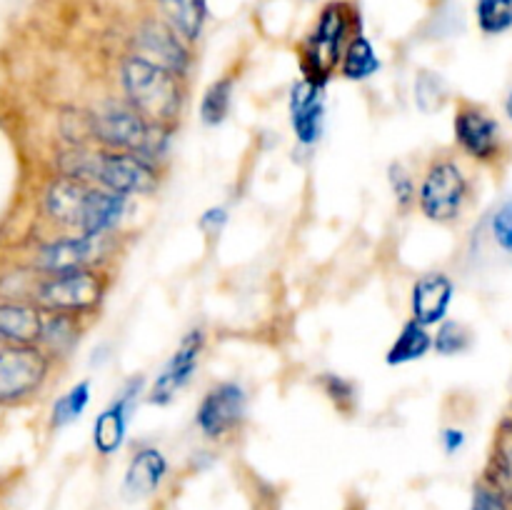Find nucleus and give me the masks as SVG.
Returning <instances> with one entry per match:
<instances>
[{"instance_id":"obj_1","label":"nucleus","mask_w":512,"mask_h":510,"mask_svg":"<svg viewBox=\"0 0 512 510\" xmlns=\"http://www.w3.org/2000/svg\"><path fill=\"white\" fill-rule=\"evenodd\" d=\"M125 103L133 105L148 123L175 130L185 108L183 75L140 53H130L120 65Z\"/></svg>"},{"instance_id":"obj_2","label":"nucleus","mask_w":512,"mask_h":510,"mask_svg":"<svg viewBox=\"0 0 512 510\" xmlns=\"http://www.w3.org/2000/svg\"><path fill=\"white\" fill-rule=\"evenodd\" d=\"M60 173L73 175V178H83L88 183L100 185V188L110 190L130 198V195H150L158 190L160 178V163L145 158V155L133 153V150H95V153H68L60 160Z\"/></svg>"},{"instance_id":"obj_3","label":"nucleus","mask_w":512,"mask_h":510,"mask_svg":"<svg viewBox=\"0 0 512 510\" xmlns=\"http://www.w3.org/2000/svg\"><path fill=\"white\" fill-rule=\"evenodd\" d=\"M355 13L348 3H328L318 15V23L300 43L298 63L303 78L328 85L340 70L348 43L353 40Z\"/></svg>"},{"instance_id":"obj_4","label":"nucleus","mask_w":512,"mask_h":510,"mask_svg":"<svg viewBox=\"0 0 512 510\" xmlns=\"http://www.w3.org/2000/svg\"><path fill=\"white\" fill-rule=\"evenodd\" d=\"M93 138L108 150H133L160 163L173 130L148 123L133 105L108 103L90 115Z\"/></svg>"},{"instance_id":"obj_5","label":"nucleus","mask_w":512,"mask_h":510,"mask_svg":"<svg viewBox=\"0 0 512 510\" xmlns=\"http://www.w3.org/2000/svg\"><path fill=\"white\" fill-rule=\"evenodd\" d=\"M108 290L110 275L103 268L88 265L68 273L38 275L30 300L45 313H70L85 318L100 308Z\"/></svg>"},{"instance_id":"obj_6","label":"nucleus","mask_w":512,"mask_h":510,"mask_svg":"<svg viewBox=\"0 0 512 510\" xmlns=\"http://www.w3.org/2000/svg\"><path fill=\"white\" fill-rule=\"evenodd\" d=\"M473 185L458 160L440 155L430 160L418 185V208L435 225H453L468 205Z\"/></svg>"},{"instance_id":"obj_7","label":"nucleus","mask_w":512,"mask_h":510,"mask_svg":"<svg viewBox=\"0 0 512 510\" xmlns=\"http://www.w3.org/2000/svg\"><path fill=\"white\" fill-rule=\"evenodd\" d=\"M53 358L40 345L5 343L0 348V408L33 398L48 380Z\"/></svg>"},{"instance_id":"obj_8","label":"nucleus","mask_w":512,"mask_h":510,"mask_svg":"<svg viewBox=\"0 0 512 510\" xmlns=\"http://www.w3.org/2000/svg\"><path fill=\"white\" fill-rule=\"evenodd\" d=\"M453 135L455 145L475 163L493 165L503 155V130L483 105L460 100L453 115Z\"/></svg>"},{"instance_id":"obj_9","label":"nucleus","mask_w":512,"mask_h":510,"mask_svg":"<svg viewBox=\"0 0 512 510\" xmlns=\"http://www.w3.org/2000/svg\"><path fill=\"white\" fill-rule=\"evenodd\" d=\"M248 415V390L238 380H223L205 390L195 410V425L208 440H223L243 425Z\"/></svg>"},{"instance_id":"obj_10","label":"nucleus","mask_w":512,"mask_h":510,"mask_svg":"<svg viewBox=\"0 0 512 510\" xmlns=\"http://www.w3.org/2000/svg\"><path fill=\"white\" fill-rule=\"evenodd\" d=\"M205 343H208V335L203 328H190L188 333L180 338L178 348L170 355V360L165 363V368L160 370L158 378L153 380V385L145 393V400L150 405H170L175 400V395L185 388V385L193 380L195 370H198L200 358L205 353Z\"/></svg>"},{"instance_id":"obj_11","label":"nucleus","mask_w":512,"mask_h":510,"mask_svg":"<svg viewBox=\"0 0 512 510\" xmlns=\"http://www.w3.org/2000/svg\"><path fill=\"white\" fill-rule=\"evenodd\" d=\"M145 388L143 375H135L128 383L120 388V393H115V398L110 400L108 408L95 418L93 423V445L103 458L118 453L125 443V435H128L130 418H133L135 403L140 400Z\"/></svg>"},{"instance_id":"obj_12","label":"nucleus","mask_w":512,"mask_h":510,"mask_svg":"<svg viewBox=\"0 0 512 510\" xmlns=\"http://www.w3.org/2000/svg\"><path fill=\"white\" fill-rule=\"evenodd\" d=\"M290 125H293L295 140L305 148L318 145L325 128V85L300 78L290 88Z\"/></svg>"},{"instance_id":"obj_13","label":"nucleus","mask_w":512,"mask_h":510,"mask_svg":"<svg viewBox=\"0 0 512 510\" xmlns=\"http://www.w3.org/2000/svg\"><path fill=\"white\" fill-rule=\"evenodd\" d=\"M103 238H88V235H63L35 250L33 265L40 275L68 273V270L88 268L95 265V253L100 250Z\"/></svg>"},{"instance_id":"obj_14","label":"nucleus","mask_w":512,"mask_h":510,"mask_svg":"<svg viewBox=\"0 0 512 510\" xmlns=\"http://www.w3.org/2000/svg\"><path fill=\"white\" fill-rule=\"evenodd\" d=\"M90 190H93V183H88V180L60 173L58 178L50 180V185L45 188V213H48V218L53 220L55 225H60V228L80 230Z\"/></svg>"},{"instance_id":"obj_15","label":"nucleus","mask_w":512,"mask_h":510,"mask_svg":"<svg viewBox=\"0 0 512 510\" xmlns=\"http://www.w3.org/2000/svg\"><path fill=\"white\" fill-rule=\"evenodd\" d=\"M455 283L443 270H433L415 280L413 293H410V310L413 320H418L425 328L440 325L448 318V310L453 305Z\"/></svg>"},{"instance_id":"obj_16","label":"nucleus","mask_w":512,"mask_h":510,"mask_svg":"<svg viewBox=\"0 0 512 510\" xmlns=\"http://www.w3.org/2000/svg\"><path fill=\"white\" fill-rule=\"evenodd\" d=\"M135 43H138L140 55L165 65V68L175 70V73L185 78V73H188L190 68V53L173 25H163V23L143 25L138 38H135Z\"/></svg>"},{"instance_id":"obj_17","label":"nucleus","mask_w":512,"mask_h":510,"mask_svg":"<svg viewBox=\"0 0 512 510\" xmlns=\"http://www.w3.org/2000/svg\"><path fill=\"white\" fill-rule=\"evenodd\" d=\"M45 310L33 300H0V335L5 343L38 345Z\"/></svg>"},{"instance_id":"obj_18","label":"nucleus","mask_w":512,"mask_h":510,"mask_svg":"<svg viewBox=\"0 0 512 510\" xmlns=\"http://www.w3.org/2000/svg\"><path fill=\"white\" fill-rule=\"evenodd\" d=\"M165 475H168V458L158 448H153V445H145V448L135 450L128 468H125V495H130V498H148V495H153L163 485Z\"/></svg>"},{"instance_id":"obj_19","label":"nucleus","mask_w":512,"mask_h":510,"mask_svg":"<svg viewBox=\"0 0 512 510\" xmlns=\"http://www.w3.org/2000/svg\"><path fill=\"white\" fill-rule=\"evenodd\" d=\"M125 210H128V198L125 195L110 193V190L100 188V185H93L78 233L88 235V238H105L110 230L118 228Z\"/></svg>"},{"instance_id":"obj_20","label":"nucleus","mask_w":512,"mask_h":510,"mask_svg":"<svg viewBox=\"0 0 512 510\" xmlns=\"http://www.w3.org/2000/svg\"><path fill=\"white\" fill-rule=\"evenodd\" d=\"M485 483L498 490L505 500H512V418L503 420L495 430L493 448L485 465Z\"/></svg>"},{"instance_id":"obj_21","label":"nucleus","mask_w":512,"mask_h":510,"mask_svg":"<svg viewBox=\"0 0 512 510\" xmlns=\"http://www.w3.org/2000/svg\"><path fill=\"white\" fill-rule=\"evenodd\" d=\"M83 333V318L70 313H45L43 333H40L38 345L50 355V358H68L75 345L80 343Z\"/></svg>"},{"instance_id":"obj_22","label":"nucleus","mask_w":512,"mask_h":510,"mask_svg":"<svg viewBox=\"0 0 512 510\" xmlns=\"http://www.w3.org/2000/svg\"><path fill=\"white\" fill-rule=\"evenodd\" d=\"M433 350V335L425 325H420L418 320H408L403 325V330L398 333V338L393 340V345L385 353V363L388 365H408L415 360H423L425 355Z\"/></svg>"},{"instance_id":"obj_23","label":"nucleus","mask_w":512,"mask_h":510,"mask_svg":"<svg viewBox=\"0 0 512 510\" xmlns=\"http://www.w3.org/2000/svg\"><path fill=\"white\" fill-rule=\"evenodd\" d=\"M380 70V58L375 53L373 43L365 38L363 33H355L353 40L348 43L343 55V63H340L338 73L345 80H353V83H363V80L373 78Z\"/></svg>"},{"instance_id":"obj_24","label":"nucleus","mask_w":512,"mask_h":510,"mask_svg":"<svg viewBox=\"0 0 512 510\" xmlns=\"http://www.w3.org/2000/svg\"><path fill=\"white\" fill-rule=\"evenodd\" d=\"M233 95H235V78L225 75V78L215 80L205 88L203 100H200V120L208 128H218L225 123L233 108Z\"/></svg>"},{"instance_id":"obj_25","label":"nucleus","mask_w":512,"mask_h":510,"mask_svg":"<svg viewBox=\"0 0 512 510\" xmlns=\"http://www.w3.org/2000/svg\"><path fill=\"white\" fill-rule=\"evenodd\" d=\"M90 395H93L90 380H80V383H75L68 393L60 395V398L55 400L53 410H50V428H65V425L75 423V420L88 410Z\"/></svg>"},{"instance_id":"obj_26","label":"nucleus","mask_w":512,"mask_h":510,"mask_svg":"<svg viewBox=\"0 0 512 510\" xmlns=\"http://www.w3.org/2000/svg\"><path fill=\"white\" fill-rule=\"evenodd\" d=\"M160 3H163L173 28L185 40L198 38L205 18V0H160Z\"/></svg>"},{"instance_id":"obj_27","label":"nucleus","mask_w":512,"mask_h":510,"mask_svg":"<svg viewBox=\"0 0 512 510\" xmlns=\"http://www.w3.org/2000/svg\"><path fill=\"white\" fill-rule=\"evenodd\" d=\"M473 348V330L458 320H443L438 325V333L433 335V350L443 358L463 355Z\"/></svg>"},{"instance_id":"obj_28","label":"nucleus","mask_w":512,"mask_h":510,"mask_svg":"<svg viewBox=\"0 0 512 510\" xmlns=\"http://www.w3.org/2000/svg\"><path fill=\"white\" fill-rule=\"evenodd\" d=\"M475 20L485 35H503L512 28V0H478Z\"/></svg>"},{"instance_id":"obj_29","label":"nucleus","mask_w":512,"mask_h":510,"mask_svg":"<svg viewBox=\"0 0 512 510\" xmlns=\"http://www.w3.org/2000/svg\"><path fill=\"white\" fill-rule=\"evenodd\" d=\"M445 100H448V83L438 73L423 70L415 78V103H418V108L430 115L443 108Z\"/></svg>"},{"instance_id":"obj_30","label":"nucleus","mask_w":512,"mask_h":510,"mask_svg":"<svg viewBox=\"0 0 512 510\" xmlns=\"http://www.w3.org/2000/svg\"><path fill=\"white\" fill-rule=\"evenodd\" d=\"M388 183L395 195V203L403 213H408L413 205H418V185H415L413 173L403 163H393L388 168Z\"/></svg>"},{"instance_id":"obj_31","label":"nucleus","mask_w":512,"mask_h":510,"mask_svg":"<svg viewBox=\"0 0 512 510\" xmlns=\"http://www.w3.org/2000/svg\"><path fill=\"white\" fill-rule=\"evenodd\" d=\"M320 388H323V393L328 395L335 408L343 410V413H353L355 400H358V388H355L353 380L343 378V375L325 373L320 375Z\"/></svg>"},{"instance_id":"obj_32","label":"nucleus","mask_w":512,"mask_h":510,"mask_svg":"<svg viewBox=\"0 0 512 510\" xmlns=\"http://www.w3.org/2000/svg\"><path fill=\"white\" fill-rule=\"evenodd\" d=\"M490 233H493L498 248L512 255V198L495 208L493 218H490Z\"/></svg>"},{"instance_id":"obj_33","label":"nucleus","mask_w":512,"mask_h":510,"mask_svg":"<svg viewBox=\"0 0 512 510\" xmlns=\"http://www.w3.org/2000/svg\"><path fill=\"white\" fill-rule=\"evenodd\" d=\"M470 510H510L508 500L498 493L495 488H490L488 483H478L473 490V503Z\"/></svg>"},{"instance_id":"obj_34","label":"nucleus","mask_w":512,"mask_h":510,"mask_svg":"<svg viewBox=\"0 0 512 510\" xmlns=\"http://www.w3.org/2000/svg\"><path fill=\"white\" fill-rule=\"evenodd\" d=\"M228 223V210L225 208H210L200 215L198 225L205 230L208 235H220V230L225 228Z\"/></svg>"},{"instance_id":"obj_35","label":"nucleus","mask_w":512,"mask_h":510,"mask_svg":"<svg viewBox=\"0 0 512 510\" xmlns=\"http://www.w3.org/2000/svg\"><path fill=\"white\" fill-rule=\"evenodd\" d=\"M440 443H443L445 453L455 455L465 445V433L460 428H445L443 435H440Z\"/></svg>"},{"instance_id":"obj_36","label":"nucleus","mask_w":512,"mask_h":510,"mask_svg":"<svg viewBox=\"0 0 512 510\" xmlns=\"http://www.w3.org/2000/svg\"><path fill=\"white\" fill-rule=\"evenodd\" d=\"M505 113H508V118L512 120V90L508 93V98H505Z\"/></svg>"},{"instance_id":"obj_37","label":"nucleus","mask_w":512,"mask_h":510,"mask_svg":"<svg viewBox=\"0 0 512 510\" xmlns=\"http://www.w3.org/2000/svg\"><path fill=\"white\" fill-rule=\"evenodd\" d=\"M3 345H5V338H3V335H0V348H3Z\"/></svg>"}]
</instances>
